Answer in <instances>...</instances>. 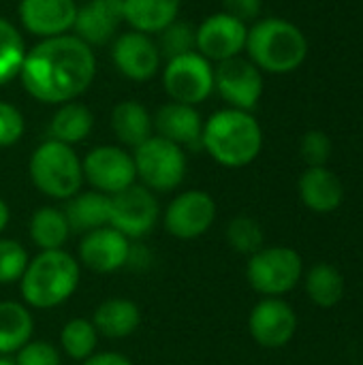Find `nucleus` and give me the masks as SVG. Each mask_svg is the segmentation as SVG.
Returning a JSON list of instances; mask_svg holds the SVG:
<instances>
[{
  "instance_id": "obj_1",
  "label": "nucleus",
  "mask_w": 363,
  "mask_h": 365,
  "mask_svg": "<svg viewBox=\"0 0 363 365\" xmlns=\"http://www.w3.org/2000/svg\"><path fill=\"white\" fill-rule=\"evenodd\" d=\"M96 56L75 34L41 38L26 51L19 81L24 90L45 105H64L79 98L94 81Z\"/></svg>"
},
{
  "instance_id": "obj_2",
  "label": "nucleus",
  "mask_w": 363,
  "mask_h": 365,
  "mask_svg": "<svg viewBox=\"0 0 363 365\" xmlns=\"http://www.w3.org/2000/svg\"><path fill=\"white\" fill-rule=\"evenodd\" d=\"M81 280L79 261L62 250H39L28 261V267L19 280V293L28 308L51 310L66 304Z\"/></svg>"
},
{
  "instance_id": "obj_3",
  "label": "nucleus",
  "mask_w": 363,
  "mask_h": 365,
  "mask_svg": "<svg viewBox=\"0 0 363 365\" xmlns=\"http://www.w3.org/2000/svg\"><path fill=\"white\" fill-rule=\"evenodd\" d=\"M201 148L218 165L242 169L261 154L263 130L250 111L220 109L203 122Z\"/></svg>"
},
{
  "instance_id": "obj_4",
  "label": "nucleus",
  "mask_w": 363,
  "mask_h": 365,
  "mask_svg": "<svg viewBox=\"0 0 363 365\" xmlns=\"http://www.w3.org/2000/svg\"><path fill=\"white\" fill-rule=\"evenodd\" d=\"M246 51L259 71L285 75L304 64L308 41L295 24L280 17H267L248 28Z\"/></svg>"
},
{
  "instance_id": "obj_5",
  "label": "nucleus",
  "mask_w": 363,
  "mask_h": 365,
  "mask_svg": "<svg viewBox=\"0 0 363 365\" xmlns=\"http://www.w3.org/2000/svg\"><path fill=\"white\" fill-rule=\"evenodd\" d=\"M32 186L53 201H68L83 186V169L77 152L60 141H43L28 160Z\"/></svg>"
},
{
  "instance_id": "obj_6",
  "label": "nucleus",
  "mask_w": 363,
  "mask_h": 365,
  "mask_svg": "<svg viewBox=\"0 0 363 365\" xmlns=\"http://www.w3.org/2000/svg\"><path fill=\"white\" fill-rule=\"evenodd\" d=\"M133 160L137 182L154 195L173 192L175 188H180L188 171V158L184 148L158 135H152L148 141L137 145L133 152Z\"/></svg>"
},
{
  "instance_id": "obj_7",
  "label": "nucleus",
  "mask_w": 363,
  "mask_h": 365,
  "mask_svg": "<svg viewBox=\"0 0 363 365\" xmlns=\"http://www.w3.org/2000/svg\"><path fill=\"white\" fill-rule=\"evenodd\" d=\"M304 274V261L289 246H263L248 257L246 280L263 297H282L291 293Z\"/></svg>"
},
{
  "instance_id": "obj_8",
  "label": "nucleus",
  "mask_w": 363,
  "mask_h": 365,
  "mask_svg": "<svg viewBox=\"0 0 363 365\" xmlns=\"http://www.w3.org/2000/svg\"><path fill=\"white\" fill-rule=\"evenodd\" d=\"M163 86L171 101L197 107L214 92V66L199 51L171 58L163 71Z\"/></svg>"
},
{
  "instance_id": "obj_9",
  "label": "nucleus",
  "mask_w": 363,
  "mask_h": 365,
  "mask_svg": "<svg viewBox=\"0 0 363 365\" xmlns=\"http://www.w3.org/2000/svg\"><path fill=\"white\" fill-rule=\"evenodd\" d=\"M109 201V227L128 240H141L150 235L163 214L156 195L139 182L118 195H111Z\"/></svg>"
},
{
  "instance_id": "obj_10",
  "label": "nucleus",
  "mask_w": 363,
  "mask_h": 365,
  "mask_svg": "<svg viewBox=\"0 0 363 365\" xmlns=\"http://www.w3.org/2000/svg\"><path fill=\"white\" fill-rule=\"evenodd\" d=\"M83 182L103 195H118L137 184L133 154L122 145H96L81 160Z\"/></svg>"
},
{
  "instance_id": "obj_11",
  "label": "nucleus",
  "mask_w": 363,
  "mask_h": 365,
  "mask_svg": "<svg viewBox=\"0 0 363 365\" xmlns=\"http://www.w3.org/2000/svg\"><path fill=\"white\" fill-rule=\"evenodd\" d=\"M163 227L175 240H197L205 235L216 220V201L205 190H184L165 207Z\"/></svg>"
},
{
  "instance_id": "obj_12",
  "label": "nucleus",
  "mask_w": 363,
  "mask_h": 365,
  "mask_svg": "<svg viewBox=\"0 0 363 365\" xmlns=\"http://www.w3.org/2000/svg\"><path fill=\"white\" fill-rule=\"evenodd\" d=\"M214 90L231 109L252 111L263 94V75L246 58H229L214 66Z\"/></svg>"
},
{
  "instance_id": "obj_13",
  "label": "nucleus",
  "mask_w": 363,
  "mask_h": 365,
  "mask_svg": "<svg viewBox=\"0 0 363 365\" xmlns=\"http://www.w3.org/2000/svg\"><path fill=\"white\" fill-rule=\"evenodd\" d=\"M248 331L263 349L287 346L297 331L295 310L280 297H263L248 317Z\"/></svg>"
},
{
  "instance_id": "obj_14",
  "label": "nucleus",
  "mask_w": 363,
  "mask_h": 365,
  "mask_svg": "<svg viewBox=\"0 0 363 365\" xmlns=\"http://www.w3.org/2000/svg\"><path fill=\"white\" fill-rule=\"evenodd\" d=\"M131 240L113 227H101L81 235L77 261L94 274H113L128 265Z\"/></svg>"
},
{
  "instance_id": "obj_15",
  "label": "nucleus",
  "mask_w": 363,
  "mask_h": 365,
  "mask_svg": "<svg viewBox=\"0 0 363 365\" xmlns=\"http://www.w3.org/2000/svg\"><path fill=\"white\" fill-rule=\"evenodd\" d=\"M248 28L244 21L223 13L210 15L197 28V51L210 62H223L235 58L246 49Z\"/></svg>"
},
{
  "instance_id": "obj_16",
  "label": "nucleus",
  "mask_w": 363,
  "mask_h": 365,
  "mask_svg": "<svg viewBox=\"0 0 363 365\" xmlns=\"http://www.w3.org/2000/svg\"><path fill=\"white\" fill-rule=\"evenodd\" d=\"M116 68L133 81H148L160 68V51L150 34L131 30L116 36L111 47Z\"/></svg>"
},
{
  "instance_id": "obj_17",
  "label": "nucleus",
  "mask_w": 363,
  "mask_h": 365,
  "mask_svg": "<svg viewBox=\"0 0 363 365\" xmlns=\"http://www.w3.org/2000/svg\"><path fill=\"white\" fill-rule=\"evenodd\" d=\"M75 0H19L21 26L39 38L68 34L75 26Z\"/></svg>"
},
{
  "instance_id": "obj_18",
  "label": "nucleus",
  "mask_w": 363,
  "mask_h": 365,
  "mask_svg": "<svg viewBox=\"0 0 363 365\" xmlns=\"http://www.w3.org/2000/svg\"><path fill=\"white\" fill-rule=\"evenodd\" d=\"M124 21V0H90L77 6L75 36L86 45H105L116 38Z\"/></svg>"
},
{
  "instance_id": "obj_19",
  "label": "nucleus",
  "mask_w": 363,
  "mask_h": 365,
  "mask_svg": "<svg viewBox=\"0 0 363 365\" xmlns=\"http://www.w3.org/2000/svg\"><path fill=\"white\" fill-rule=\"evenodd\" d=\"M154 118V130L158 137L180 145V148H197L201 145L203 120L197 107L169 101L158 107Z\"/></svg>"
},
{
  "instance_id": "obj_20",
  "label": "nucleus",
  "mask_w": 363,
  "mask_h": 365,
  "mask_svg": "<svg viewBox=\"0 0 363 365\" xmlns=\"http://www.w3.org/2000/svg\"><path fill=\"white\" fill-rule=\"evenodd\" d=\"M302 203L317 214L336 212L342 205L344 188L340 178L327 167H308L297 184Z\"/></svg>"
},
{
  "instance_id": "obj_21",
  "label": "nucleus",
  "mask_w": 363,
  "mask_h": 365,
  "mask_svg": "<svg viewBox=\"0 0 363 365\" xmlns=\"http://www.w3.org/2000/svg\"><path fill=\"white\" fill-rule=\"evenodd\" d=\"M98 336L107 340H124L133 336L141 325V310L133 299L109 297L101 302L90 319Z\"/></svg>"
},
{
  "instance_id": "obj_22",
  "label": "nucleus",
  "mask_w": 363,
  "mask_h": 365,
  "mask_svg": "<svg viewBox=\"0 0 363 365\" xmlns=\"http://www.w3.org/2000/svg\"><path fill=\"white\" fill-rule=\"evenodd\" d=\"M109 195L98 190H79L64 205V216L68 220L71 233H90L94 229L109 225Z\"/></svg>"
},
{
  "instance_id": "obj_23",
  "label": "nucleus",
  "mask_w": 363,
  "mask_h": 365,
  "mask_svg": "<svg viewBox=\"0 0 363 365\" xmlns=\"http://www.w3.org/2000/svg\"><path fill=\"white\" fill-rule=\"evenodd\" d=\"M111 130L126 148H137L154 135V118L139 101H122L111 111Z\"/></svg>"
},
{
  "instance_id": "obj_24",
  "label": "nucleus",
  "mask_w": 363,
  "mask_h": 365,
  "mask_svg": "<svg viewBox=\"0 0 363 365\" xmlns=\"http://www.w3.org/2000/svg\"><path fill=\"white\" fill-rule=\"evenodd\" d=\"M182 0H124V21L143 34H158L178 19Z\"/></svg>"
},
{
  "instance_id": "obj_25",
  "label": "nucleus",
  "mask_w": 363,
  "mask_h": 365,
  "mask_svg": "<svg viewBox=\"0 0 363 365\" xmlns=\"http://www.w3.org/2000/svg\"><path fill=\"white\" fill-rule=\"evenodd\" d=\"M34 317L21 302H0V357L15 355L26 342L32 340Z\"/></svg>"
},
{
  "instance_id": "obj_26",
  "label": "nucleus",
  "mask_w": 363,
  "mask_h": 365,
  "mask_svg": "<svg viewBox=\"0 0 363 365\" xmlns=\"http://www.w3.org/2000/svg\"><path fill=\"white\" fill-rule=\"evenodd\" d=\"M28 235L39 250H62L71 237L64 210L56 205H43L34 210L28 222Z\"/></svg>"
},
{
  "instance_id": "obj_27",
  "label": "nucleus",
  "mask_w": 363,
  "mask_h": 365,
  "mask_svg": "<svg viewBox=\"0 0 363 365\" xmlns=\"http://www.w3.org/2000/svg\"><path fill=\"white\" fill-rule=\"evenodd\" d=\"M92 128H94L92 111L86 105L77 103V101L58 105V111L53 113V118L49 122L51 139L60 141V143H66L71 148L75 143H81L83 139H88Z\"/></svg>"
},
{
  "instance_id": "obj_28",
  "label": "nucleus",
  "mask_w": 363,
  "mask_h": 365,
  "mask_svg": "<svg viewBox=\"0 0 363 365\" xmlns=\"http://www.w3.org/2000/svg\"><path fill=\"white\" fill-rule=\"evenodd\" d=\"M306 293L319 308H334L344 297V278L329 263H317L306 274Z\"/></svg>"
},
{
  "instance_id": "obj_29",
  "label": "nucleus",
  "mask_w": 363,
  "mask_h": 365,
  "mask_svg": "<svg viewBox=\"0 0 363 365\" xmlns=\"http://www.w3.org/2000/svg\"><path fill=\"white\" fill-rule=\"evenodd\" d=\"M98 338L101 336L90 319H83V317L71 319L60 329V353L81 364L83 359L96 353Z\"/></svg>"
},
{
  "instance_id": "obj_30",
  "label": "nucleus",
  "mask_w": 363,
  "mask_h": 365,
  "mask_svg": "<svg viewBox=\"0 0 363 365\" xmlns=\"http://www.w3.org/2000/svg\"><path fill=\"white\" fill-rule=\"evenodd\" d=\"M24 56L26 47L19 30L0 15V86L19 75Z\"/></svg>"
},
{
  "instance_id": "obj_31",
  "label": "nucleus",
  "mask_w": 363,
  "mask_h": 365,
  "mask_svg": "<svg viewBox=\"0 0 363 365\" xmlns=\"http://www.w3.org/2000/svg\"><path fill=\"white\" fill-rule=\"evenodd\" d=\"M227 242L237 255L252 257L265 246V235L261 225L250 216H235L227 225Z\"/></svg>"
},
{
  "instance_id": "obj_32",
  "label": "nucleus",
  "mask_w": 363,
  "mask_h": 365,
  "mask_svg": "<svg viewBox=\"0 0 363 365\" xmlns=\"http://www.w3.org/2000/svg\"><path fill=\"white\" fill-rule=\"evenodd\" d=\"M160 58L165 56L167 60L197 51V28L188 21H171L165 30L158 32V43H156Z\"/></svg>"
},
{
  "instance_id": "obj_33",
  "label": "nucleus",
  "mask_w": 363,
  "mask_h": 365,
  "mask_svg": "<svg viewBox=\"0 0 363 365\" xmlns=\"http://www.w3.org/2000/svg\"><path fill=\"white\" fill-rule=\"evenodd\" d=\"M28 252L26 248L11 237L0 235V284L9 287L21 280L26 267H28Z\"/></svg>"
},
{
  "instance_id": "obj_34",
  "label": "nucleus",
  "mask_w": 363,
  "mask_h": 365,
  "mask_svg": "<svg viewBox=\"0 0 363 365\" xmlns=\"http://www.w3.org/2000/svg\"><path fill=\"white\" fill-rule=\"evenodd\" d=\"M15 365H62V353L47 340H30L15 353Z\"/></svg>"
},
{
  "instance_id": "obj_35",
  "label": "nucleus",
  "mask_w": 363,
  "mask_h": 365,
  "mask_svg": "<svg viewBox=\"0 0 363 365\" xmlns=\"http://www.w3.org/2000/svg\"><path fill=\"white\" fill-rule=\"evenodd\" d=\"M332 150H334L332 139L323 130H308L300 143L302 158L306 160L308 167H325L327 160L332 158Z\"/></svg>"
},
{
  "instance_id": "obj_36",
  "label": "nucleus",
  "mask_w": 363,
  "mask_h": 365,
  "mask_svg": "<svg viewBox=\"0 0 363 365\" xmlns=\"http://www.w3.org/2000/svg\"><path fill=\"white\" fill-rule=\"evenodd\" d=\"M24 130L26 122L21 111L11 103L0 101V148L15 145L24 137Z\"/></svg>"
},
{
  "instance_id": "obj_37",
  "label": "nucleus",
  "mask_w": 363,
  "mask_h": 365,
  "mask_svg": "<svg viewBox=\"0 0 363 365\" xmlns=\"http://www.w3.org/2000/svg\"><path fill=\"white\" fill-rule=\"evenodd\" d=\"M225 13L248 24L252 19H257L261 15L263 9V0H223Z\"/></svg>"
},
{
  "instance_id": "obj_38",
  "label": "nucleus",
  "mask_w": 363,
  "mask_h": 365,
  "mask_svg": "<svg viewBox=\"0 0 363 365\" xmlns=\"http://www.w3.org/2000/svg\"><path fill=\"white\" fill-rule=\"evenodd\" d=\"M81 365H133V361L116 351H105V353H94L88 359H83Z\"/></svg>"
},
{
  "instance_id": "obj_39",
  "label": "nucleus",
  "mask_w": 363,
  "mask_h": 365,
  "mask_svg": "<svg viewBox=\"0 0 363 365\" xmlns=\"http://www.w3.org/2000/svg\"><path fill=\"white\" fill-rule=\"evenodd\" d=\"M9 220H11V210H9L6 201L0 197V235H2L4 229L9 227Z\"/></svg>"
},
{
  "instance_id": "obj_40",
  "label": "nucleus",
  "mask_w": 363,
  "mask_h": 365,
  "mask_svg": "<svg viewBox=\"0 0 363 365\" xmlns=\"http://www.w3.org/2000/svg\"><path fill=\"white\" fill-rule=\"evenodd\" d=\"M0 365H15L11 357H0Z\"/></svg>"
}]
</instances>
